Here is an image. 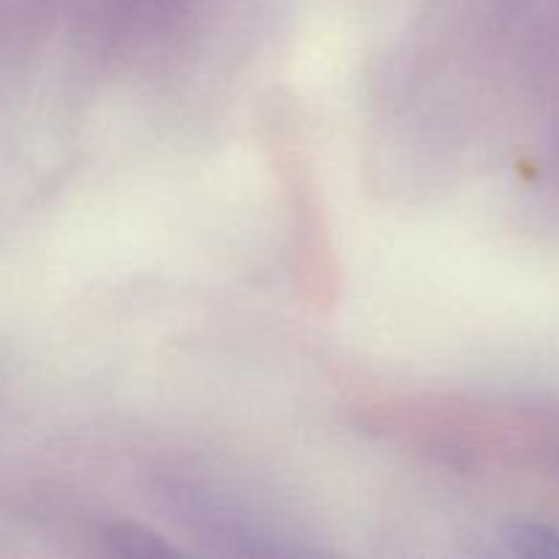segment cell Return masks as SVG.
<instances>
[{
	"mask_svg": "<svg viewBox=\"0 0 559 559\" xmlns=\"http://www.w3.org/2000/svg\"><path fill=\"white\" fill-rule=\"evenodd\" d=\"M506 544L511 546L513 555L559 559V530L549 527V524H538V522L513 524V527L506 533Z\"/></svg>",
	"mask_w": 559,
	"mask_h": 559,
	"instance_id": "cell-1",
	"label": "cell"
},
{
	"mask_svg": "<svg viewBox=\"0 0 559 559\" xmlns=\"http://www.w3.org/2000/svg\"><path fill=\"white\" fill-rule=\"evenodd\" d=\"M112 540H120V544H123V549L120 551H126V555H167L169 551V546L162 544L156 535L142 533V530H131V527L120 530L118 538Z\"/></svg>",
	"mask_w": 559,
	"mask_h": 559,
	"instance_id": "cell-2",
	"label": "cell"
}]
</instances>
